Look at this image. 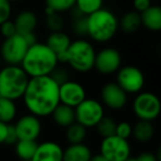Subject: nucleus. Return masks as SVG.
<instances>
[{
  "instance_id": "nucleus-1",
  "label": "nucleus",
  "mask_w": 161,
  "mask_h": 161,
  "mask_svg": "<svg viewBox=\"0 0 161 161\" xmlns=\"http://www.w3.org/2000/svg\"><path fill=\"white\" fill-rule=\"evenodd\" d=\"M58 86L51 75L30 77L22 96L30 114L39 118L50 116L60 104Z\"/></svg>"
},
{
  "instance_id": "nucleus-2",
  "label": "nucleus",
  "mask_w": 161,
  "mask_h": 161,
  "mask_svg": "<svg viewBox=\"0 0 161 161\" xmlns=\"http://www.w3.org/2000/svg\"><path fill=\"white\" fill-rule=\"evenodd\" d=\"M58 63L56 54L45 43L36 42L29 47L20 66L29 77H39L51 75Z\"/></svg>"
},
{
  "instance_id": "nucleus-3",
  "label": "nucleus",
  "mask_w": 161,
  "mask_h": 161,
  "mask_svg": "<svg viewBox=\"0 0 161 161\" xmlns=\"http://www.w3.org/2000/svg\"><path fill=\"white\" fill-rule=\"evenodd\" d=\"M118 29V19L110 10L101 8L87 16V36L95 42H108L116 36Z\"/></svg>"
},
{
  "instance_id": "nucleus-4",
  "label": "nucleus",
  "mask_w": 161,
  "mask_h": 161,
  "mask_svg": "<svg viewBox=\"0 0 161 161\" xmlns=\"http://www.w3.org/2000/svg\"><path fill=\"white\" fill-rule=\"evenodd\" d=\"M29 76L20 65H6L0 69V97L16 102L22 98Z\"/></svg>"
},
{
  "instance_id": "nucleus-5",
  "label": "nucleus",
  "mask_w": 161,
  "mask_h": 161,
  "mask_svg": "<svg viewBox=\"0 0 161 161\" xmlns=\"http://www.w3.org/2000/svg\"><path fill=\"white\" fill-rule=\"evenodd\" d=\"M96 51L93 44L85 39H77L71 42L63 63H67L77 73H87L94 69Z\"/></svg>"
},
{
  "instance_id": "nucleus-6",
  "label": "nucleus",
  "mask_w": 161,
  "mask_h": 161,
  "mask_svg": "<svg viewBox=\"0 0 161 161\" xmlns=\"http://www.w3.org/2000/svg\"><path fill=\"white\" fill-rule=\"evenodd\" d=\"M160 99L151 92H139L132 102V112L139 120H156L160 115Z\"/></svg>"
},
{
  "instance_id": "nucleus-7",
  "label": "nucleus",
  "mask_w": 161,
  "mask_h": 161,
  "mask_svg": "<svg viewBox=\"0 0 161 161\" xmlns=\"http://www.w3.org/2000/svg\"><path fill=\"white\" fill-rule=\"evenodd\" d=\"M75 121L87 128H95L98 121L105 116L103 104L95 98L86 97L74 108Z\"/></svg>"
},
{
  "instance_id": "nucleus-8",
  "label": "nucleus",
  "mask_w": 161,
  "mask_h": 161,
  "mask_svg": "<svg viewBox=\"0 0 161 161\" xmlns=\"http://www.w3.org/2000/svg\"><path fill=\"white\" fill-rule=\"evenodd\" d=\"M29 47L25 36L16 33L10 38H6L1 43L0 56L8 65H20Z\"/></svg>"
},
{
  "instance_id": "nucleus-9",
  "label": "nucleus",
  "mask_w": 161,
  "mask_h": 161,
  "mask_svg": "<svg viewBox=\"0 0 161 161\" xmlns=\"http://www.w3.org/2000/svg\"><path fill=\"white\" fill-rule=\"evenodd\" d=\"M116 73V83L126 94H138L145 86V75L142 71L134 65L120 66Z\"/></svg>"
},
{
  "instance_id": "nucleus-10",
  "label": "nucleus",
  "mask_w": 161,
  "mask_h": 161,
  "mask_svg": "<svg viewBox=\"0 0 161 161\" xmlns=\"http://www.w3.org/2000/svg\"><path fill=\"white\" fill-rule=\"evenodd\" d=\"M99 150L101 154H103L108 161H125L130 158L131 153L128 139L120 138L116 135L102 139Z\"/></svg>"
},
{
  "instance_id": "nucleus-11",
  "label": "nucleus",
  "mask_w": 161,
  "mask_h": 161,
  "mask_svg": "<svg viewBox=\"0 0 161 161\" xmlns=\"http://www.w3.org/2000/svg\"><path fill=\"white\" fill-rule=\"evenodd\" d=\"M121 66V55L114 47H104L96 52L94 69L103 75L115 74Z\"/></svg>"
},
{
  "instance_id": "nucleus-12",
  "label": "nucleus",
  "mask_w": 161,
  "mask_h": 161,
  "mask_svg": "<svg viewBox=\"0 0 161 161\" xmlns=\"http://www.w3.org/2000/svg\"><path fill=\"white\" fill-rule=\"evenodd\" d=\"M14 126L18 140H38L42 131L40 118L32 114L21 116Z\"/></svg>"
},
{
  "instance_id": "nucleus-13",
  "label": "nucleus",
  "mask_w": 161,
  "mask_h": 161,
  "mask_svg": "<svg viewBox=\"0 0 161 161\" xmlns=\"http://www.w3.org/2000/svg\"><path fill=\"white\" fill-rule=\"evenodd\" d=\"M58 96L61 104L75 108L86 98V91L80 83L67 80L58 86Z\"/></svg>"
},
{
  "instance_id": "nucleus-14",
  "label": "nucleus",
  "mask_w": 161,
  "mask_h": 161,
  "mask_svg": "<svg viewBox=\"0 0 161 161\" xmlns=\"http://www.w3.org/2000/svg\"><path fill=\"white\" fill-rule=\"evenodd\" d=\"M128 94L117 83H106L101 90V99L103 106L112 110H120L127 104Z\"/></svg>"
},
{
  "instance_id": "nucleus-15",
  "label": "nucleus",
  "mask_w": 161,
  "mask_h": 161,
  "mask_svg": "<svg viewBox=\"0 0 161 161\" xmlns=\"http://www.w3.org/2000/svg\"><path fill=\"white\" fill-rule=\"evenodd\" d=\"M31 161H63V148L55 141L38 143Z\"/></svg>"
},
{
  "instance_id": "nucleus-16",
  "label": "nucleus",
  "mask_w": 161,
  "mask_h": 161,
  "mask_svg": "<svg viewBox=\"0 0 161 161\" xmlns=\"http://www.w3.org/2000/svg\"><path fill=\"white\" fill-rule=\"evenodd\" d=\"M72 40L65 32L63 31H56L51 32L49 36L47 38L45 44L56 54L58 62L63 63L64 61V55L71 44Z\"/></svg>"
},
{
  "instance_id": "nucleus-17",
  "label": "nucleus",
  "mask_w": 161,
  "mask_h": 161,
  "mask_svg": "<svg viewBox=\"0 0 161 161\" xmlns=\"http://www.w3.org/2000/svg\"><path fill=\"white\" fill-rule=\"evenodd\" d=\"M14 22L16 25L17 33L23 36V34L34 32L38 25V17L31 10H23L17 14Z\"/></svg>"
},
{
  "instance_id": "nucleus-18",
  "label": "nucleus",
  "mask_w": 161,
  "mask_h": 161,
  "mask_svg": "<svg viewBox=\"0 0 161 161\" xmlns=\"http://www.w3.org/2000/svg\"><path fill=\"white\" fill-rule=\"evenodd\" d=\"M92 150L84 142L69 145L63 150V161H90Z\"/></svg>"
},
{
  "instance_id": "nucleus-19",
  "label": "nucleus",
  "mask_w": 161,
  "mask_h": 161,
  "mask_svg": "<svg viewBox=\"0 0 161 161\" xmlns=\"http://www.w3.org/2000/svg\"><path fill=\"white\" fill-rule=\"evenodd\" d=\"M141 25L152 32L161 30V8L159 6L151 5L147 10L140 14Z\"/></svg>"
},
{
  "instance_id": "nucleus-20",
  "label": "nucleus",
  "mask_w": 161,
  "mask_h": 161,
  "mask_svg": "<svg viewBox=\"0 0 161 161\" xmlns=\"http://www.w3.org/2000/svg\"><path fill=\"white\" fill-rule=\"evenodd\" d=\"M52 116L53 121L58 126V127L66 128L73 123H75V113L74 108L69 107L64 104H58L55 107V109L50 115Z\"/></svg>"
},
{
  "instance_id": "nucleus-21",
  "label": "nucleus",
  "mask_w": 161,
  "mask_h": 161,
  "mask_svg": "<svg viewBox=\"0 0 161 161\" xmlns=\"http://www.w3.org/2000/svg\"><path fill=\"white\" fill-rule=\"evenodd\" d=\"M118 25L119 29L126 33H135L141 27L140 14L135 10L126 12L125 14H123L120 20H118Z\"/></svg>"
},
{
  "instance_id": "nucleus-22",
  "label": "nucleus",
  "mask_w": 161,
  "mask_h": 161,
  "mask_svg": "<svg viewBox=\"0 0 161 161\" xmlns=\"http://www.w3.org/2000/svg\"><path fill=\"white\" fill-rule=\"evenodd\" d=\"M154 135V127L152 121L138 120L132 126V135L139 142H147L151 140Z\"/></svg>"
},
{
  "instance_id": "nucleus-23",
  "label": "nucleus",
  "mask_w": 161,
  "mask_h": 161,
  "mask_svg": "<svg viewBox=\"0 0 161 161\" xmlns=\"http://www.w3.org/2000/svg\"><path fill=\"white\" fill-rule=\"evenodd\" d=\"M36 147V140H18L14 143V152L21 161H31Z\"/></svg>"
},
{
  "instance_id": "nucleus-24",
  "label": "nucleus",
  "mask_w": 161,
  "mask_h": 161,
  "mask_svg": "<svg viewBox=\"0 0 161 161\" xmlns=\"http://www.w3.org/2000/svg\"><path fill=\"white\" fill-rule=\"evenodd\" d=\"M18 114L16 102L11 99L0 97V121L5 124H11Z\"/></svg>"
},
{
  "instance_id": "nucleus-25",
  "label": "nucleus",
  "mask_w": 161,
  "mask_h": 161,
  "mask_svg": "<svg viewBox=\"0 0 161 161\" xmlns=\"http://www.w3.org/2000/svg\"><path fill=\"white\" fill-rule=\"evenodd\" d=\"M87 136V130L84 126H82L78 123H73L66 127V132H65V137L66 140L69 145H74V143H82L86 139Z\"/></svg>"
},
{
  "instance_id": "nucleus-26",
  "label": "nucleus",
  "mask_w": 161,
  "mask_h": 161,
  "mask_svg": "<svg viewBox=\"0 0 161 161\" xmlns=\"http://www.w3.org/2000/svg\"><path fill=\"white\" fill-rule=\"evenodd\" d=\"M116 126L117 123L109 116H104L101 120L98 121L95 128L97 130V134L102 137V138H106V137L114 136L116 132Z\"/></svg>"
},
{
  "instance_id": "nucleus-27",
  "label": "nucleus",
  "mask_w": 161,
  "mask_h": 161,
  "mask_svg": "<svg viewBox=\"0 0 161 161\" xmlns=\"http://www.w3.org/2000/svg\"><path fill=\"white\" fill-rule=\"evenodd\" d=\"M104 0H75L74 7L84 16H90L91 14L103 8Z\"/></svg>"
},
{
  "instance_id": "nucleus-28",
  "label": "nucleus",
  "mask_w": 161,
  "mask_h": 161,
  "mask_svg": "<svg viewBox=\"0 0 161 161\" xmlns=\"http://www.w3.org/2000/svg\"><path fill=\"white\" fill-rule=\"evenodd\" d=\"M74 6L75 0H45V7L58 14L69 11L72 8H74Z\"/></svg>"
},
{
  "instance_id": "nucleus-29",
  "label": "nucleus",
  "mask_w": 161,
  "mask_h": 161,
  "mask_svg": "<svg viewBox=\"0 0 161 161\" xmlns=\"http://www.w3.org/2000/svg\"><path fill=\"white\" fill-rule=\"evenodd\" d=\"M64 25L65 21L63 19V17L61 16V14L52 12V14L45 16V25L51 32L63 31Z\"/></svg>"
},
{
  "instance_id": "nucleus-30",
  "label": "nucleus",
  "mask_w": 161,
  "mask_h": 161,
  "mask_svg": "<svg viewBox=\"0 0 161 161\" xmlns=\"http://www.w3.org/2000/svg\"><path fill=\"white\" fill-rule=\"evenodd\" d=\"M72 30L78 36H87V16H80L72 19Z\"/></svg>"
},
{
  "instance_id": "nucleus-31",
  "label": "nucleus",
  "mask_w": 161,
  "mask_h": 161,
  "mask_svg": "<svg viewBox=\"0 0 161 161\" xmlns=\"http://www.w3.org/2000/svg\"><path fill=\"white\" fill-rule=\"evenodd\" d=\"M115 135L120 138L129 139L132 135V125H130L128 121H121L116 126V132Z\"/></svg>"
},
{
  "instance_id": "nucleus-32",
  "label": "nucleus",
  "mask_w": 161,
  "mask_h": 161,
  "mask_svg": "<svg viewBox=\"0 0 161 161\" xmlns=\"http://www.w3.org/2000/svg\"><path fill=\"white\" fill-rule=\"evenodd\" d=\"M12 14L11 3L9 0H0V25L9 20Z\"/></svg>"
},
{
  "instance_id": "nucleus-33",
  "label": "nucleus",
  "mask_w": 161,
  "mask_h": 161,
  "mask_svg": "<svg viewBox=\"0 0 161 161\" xmlns=\"http://www.w3.org/2000/svg\"><path fill=\"white\" fill-rule=\"evenodd\" d=\"M17 33V29L14 22L12 20H7L3 23L0 25V34L3 36V38H10V36H14Z\"/></svg>"
},
{
  "instance_id": "nucleus-34",
  "label": "nucleus",
  "mask_w": 161,
  "mask_h": 161,
  "mask_svg": "<svg viewBox=\"0 0 161 161\" xmlns=\"http://www.w3.org/2000/svg\"><path fill=\"white\" fill-rule=\"evenodd\" d=\"M51 76L53 77V80H55L58 85H61L62 83L66 82L69 78V73H67L66 69H60V67H56L53 72L51 73Z\"/></svg>"
},
{
  "instance_id": "nucleus-35",
  "label": "nucleus",
  "mask_w": 161,
  "mask_h": 161,
  "mask_svg": "<svg viewBox=\"0 0 161 161\" xmlns=\"http://www.w3.org/2000/svg\"><path fill=\"white\" fill-rule=\"evenodd\" d=\"M18 141V136H17L16 129H14V126L12 124L8 125V130H7V136H6L5 145L11 146Z\"/></svg>"
},
{
  "instance_id": "nucleus-36",
  "label": "nucleus",
  "mask_w": 161,
  "mask_h": 161,
  "mask_svg": "<svg viewBox=\"0 0 161 161\" xmlns=\"http://www.w3.org/2000/svg\"><path fill=\"white\" fill-rule=\"evenodd\" d=\"M151 5H152L151 0H132V6H134L135 11L139 12V14L147 10Z\"/></svg>"
},
{
  "instance_id": "nucleus-37",
  "label": "nucleus",
  "mask_w": 161,
  "mask_h": 161,
  "mask_svg": "<svg viewBox=\"0 0 161 161\" xmlns=\"http://www.w3.org/2000/svg\"><path fill=\"white\" fill-rule=\"evenodd\" d=\"M136 160L137 161H159L160 159H159L158 157H156V154L152 153V152L145 151V152H141L136 158Z\"/></svg>"
},
{
  "instance_id": "nucleus-38",
  "label": "nucleus",
  "mask_w": 161,
  "mask_h": 161,
  "mask_svg": "<svg viewBox=\"0 0 161 161\" xmlns=\"http://www.w3.org/2000/svg\"><path fill=\"white\" fill-rule=\"evenodd\" d=\"M8 125H9V124H5V123H3V121H0V145L5 143L6 136H7Z\"/></svg>"
},
{
  "instance_id": "nucleus-39",
  "label": "nucleus",
  "mask_w": 161,
  "mask_h": 161,
  "mask_svg": "<svg viewBox=\"0 0 161 161\" xmlns=\"http://www.w3.org/2000/svg\"><path fill=\"white\" fill-rule=\"evenodd\" d=\"M90 161H108L103 154L98 153V154H94V156L91 157Z\"/></svg>"
},
{
  "instance_id": "nucleus-40",
  "label": "nucleus",
  "mask_w": 161,
  "mask_h": 161,
  "mask_svg": "<svg viewBox=\"0 0 161 161\" xmlns=\"http://www.w3.org/2000/svg\"><path fill=\"white\" fill-rule=\"evenodd\" d=\"M125 161H137V160H136V158H128L127 160H125Z\"/></svg>"
},
{
  "instance_id": "nucleus-41",
  "label": "nucleus",
  "mask_w": 161,
  "mask_h": 161,
  "mask_svg": "<svg viewBox=\"0 0 161 161\" xmlns=\"http://www.w3.org/2000/svg\"><path fill=\"white\" fill-rule=\"evenodd\" d=\"M9 1H10V3H18V1H21V0H9Z\"/></svg>"
},
{
  "instance_id": "nucleus-42",
  "label": "nucleus",
  "mask_w": 161,
  "mask_h": 161,
  "mask_svg": "<svg viewBox=\"0 0 161 161\" xmlns=\"http://www.w3.org/2000/svg\"><path fill=\"white\" fill-rule=\"evenodd\" d=\"M1 64H3V58H1V56H0V69H1Z\"/></svg>"
},
{
  "instance_id": "nucleus-43",
  "label": "nucleus",
  "mask_w": 161,
  "mask_h": 161,
  "mask_svg": "<svg viewBox=\"0 0 161 161\" xmlns=\"http://www.w3.org/2000/svg\"><path fill=\"white\" fill-rule=\"evenodd\" d=\"M151 1H157V0H151Z\"/></svg>"
}]
</instances>
